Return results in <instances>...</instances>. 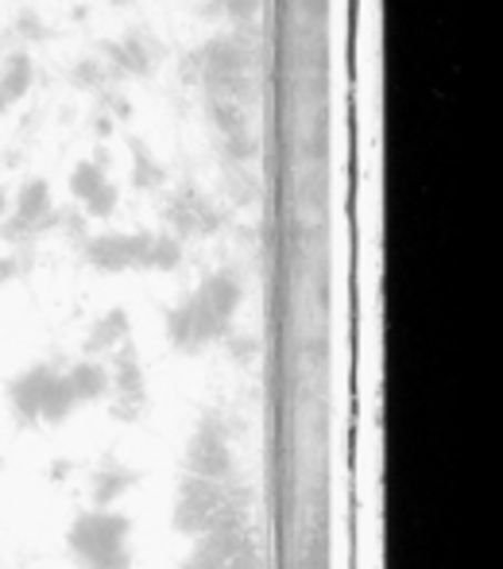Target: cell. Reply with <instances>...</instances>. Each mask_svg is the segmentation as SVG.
I'll return each mask as SVG.
<instances>
[{
    "label": "cell",
    "instance_id": "cell-2",
    "mask_svg": "<svg viewBox=\"0 0 503 569\" xmlns=\"http://www.w3.org/2000/svg\"><path fill=\"white\" fill-rule=\"evenodd\" d=\"M16 415H28V419H62V415L74 407V383L59 380V376H23L16 383Z\"/></svg>",
    "mask_w": 503,
    "mask_h": 569
},
{
    "label": "cell",
    "instance_id": "cell-1",
    "mask_svg": "<svg viewBox=\"0 0 503 569\" xmlns=\"http://www.w3.org/2000/svg\"><path fill=\"white\" fill-rule=\"evenodd\" d=\"M70 555L78 569H128L132 547H128V519L117 511H85L70 527Z\"/></svg>",
    "mask_w": 503,
    "mask_h": 569
}]
</instances>
